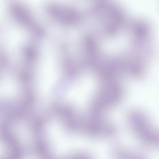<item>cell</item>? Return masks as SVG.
<instances>
[{"label": "cell", "mask_w": 159, "mask_h": 159, "mask_svg": "<svg viewBox=\"0 0 159 159\" xmlns=\"http://www.w3.org/2000/svg\"><path fill=\"white\" fill-rule=\"evenodd\" d=\"M115 159H144L138 154L122 148H117L113 152Z\"/></svg>", "instance_id": "cell-5"}, {"label": "cell", "mask_w": 159, "mask_h": 159, "mask_svg": "<svg viewBox=\"0 0 159 159\" xmlns=\"http://www.w3.org/2000/svg\"><path fill=\"white\" fill-rule=\"evenodd\" d=\"M96 97L97 112H104L118 105L123 98L125 90L119 81L101 83Z\"/></svg>", "instance_id": "cell-3"}, {"label": "cell", "mask_w": 159, "mask_h": 159, "mask_svg": "<svg viewBox=\"0 0 159 159\" xmlns=\"http://www.w3.org/2000/svg\"><path fill=\"white\" fill-rule=\"evenodd\" d=\"M97 7L101 33L108 38L116 37L121 32L126 22L123 8L116 2L106 0L99 1Z\"/></svg>", "instance_id": "cell-1"}, {"label": "cell", "mask_w": 159, "mask_h": 159, "mask_svg": "<svg viewBox=\"0 0 159 159\" xmlns=\"http://www.w3.org/2000/svg\"><path fill=\"white\" fill-rule=\"evenodd\" d=\"M127 120L131 130L142 143L151 147L158 145V134L143 113L137 110H132L128 114Z\"/></svg>", "instance_id": "cell-2"}, {"label": "cell", "mask_w": 159, "mask_h": 159, "mask_svg": "<svg viewBox=\"0 0 159 159\" xmlns=\"http://www.w3.org/2000/svg\"><path fill=\"white\" fill-rule=\"evenodd\" d=\"M98 72L101 83L118 81L125 73L124 57L117 54L102 57L98 63Z\"/></svg>", "instance_id": "cell-4"}]
</instances>
